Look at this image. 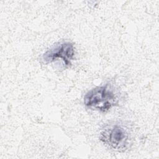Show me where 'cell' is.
<instances>
[{
  "label": "cell",
  "instance_id": "6da1fadb",
  "mask_svg": "<svg viewBox=\"0 0 159 159\" xmlns=\"http://www.w3.org/2000/svg\"><path fill=\"white\" fill-rule=\"evenodd\" d=\"M119 95L111 84L96 86L88 91L83 98L84 105L88 108L102 112L109 111L119 103Z\"/></svg>",
  "mask_w": 159,
  "mask_h": 159
},
{
  "label": "cell",
  "instance_id": "7a4b0ae2",
  "mask_svg": "<svg viewBox=\"0 0 159 159\" xmlns=\"http://www.w3.org/2000/svg\"><path fill=\"white\" fill-rule=\"evenodd\" d=\"M99 140L109 148L124 152L129 148L132 136L127 127L123 124H113L106 125L101 130Z\"/></svg>",
  "mask_w": 159,
  "mask_h": 159
},
{
  "label": "cell",
  "instance_id": "3957f363",
  "mask_svg": "<svg viewBox=\"0 0 159 159\" xmlns=\"http://www.w3.org/2000/svg\"><path fill=\"white\" fill-rule=\"evenodd\" d=\"M75 56V47L70 42H62L52 47L42 55L45 63L61 60L65 66H70Z\"/></svg>",
  "mask_w": 159,
  "mask_h": 159
}]
</instances>
